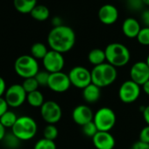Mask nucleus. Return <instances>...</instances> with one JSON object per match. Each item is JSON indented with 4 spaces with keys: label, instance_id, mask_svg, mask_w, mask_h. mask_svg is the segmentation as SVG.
Listing matches in <instances>:
<instances>
[{
    "label": "nucleus",
    "instance_id": "nucleus-1",
    "mask_svg": "<svg viewBox=\"0 0 149 149\" xmlns=\"http://www.w3.org/2000/svg\"><path fill=\"white\" fill-rule=\"evenodd\" d=\"M47 43L51 50L63 54L74 47L76 44V33L68 26L53 27L47 35Z\"/></svg>",
    "mask_w": 149,
    "mask_h": 149
},
{
    "label": "nucleus",
    "instance_id": "nucleus-2",
    "mask_svg": "<svg viewBox=\"0 0 149 149\" xmlns=\"http://www.w3.org/2000/svg\"><path fill=\"white\" fill-rule=\"evenodd\" d=\"M91 72L92 84L99 88H104L111 85L118 77L116 68L108 62L95 66Z\"/></svg>",
    "mask_w": 149,
    "mask_h": 149
},
{
    "label": "nucleus",
    "instance_id": "nucleus-3",
    "mask_svg": "<svg viewBox=\"0 0 149 149\" xmlns=\"http://www.w3.org/2000/svg\"><path fill=\"white\" fill-rule=\"evenodd\" d=\"M104 52L106 61L115 68L125 66L131 59V53L128 47L122 43H110L106 46Z\"/></svg>",
    "mask_w": 149,
    "mask_h": 149
},
{
    "label": "nucleus",
    "instance_id": "nucleus-4",
    "mask_svg": "<svg viewBox=\"0 0 149 149\" xmlns=\"http://www.w3.org/2000/svg\"><path fill=\"white\" fill-rule=\"evenodd\" d=\"M38 125L36 121L29 116L19 117L12 128V132L21 141L32 139L37 133Z\"/></svg>",
    "mask_w": 149,
    "mask_h": 149
},
{
    "label": "nucleus",
    "instance_id": "nucleus-5",
    "mask_svg": "<svg viewBox=\"0 0 149 149\" xmlns=\"http://www.w3.org/2000/svg\"><path fill=\"white\" fill-rule=\"evenodd\" d=\"M14 70L19 77L24 79L34 77L40 71L38 61L32 55H21L15 61Z\"/></svg>",
    "mask_w": 149,
    "mask_h": 149
},
{
    "label": "nucleus",
    "instance_id": "nucleus-6",
    "mask_svg": "<svg viewBox=\"0 0 149 149\" xmlns=\"http://www.w3.org/2000/svg\"><path fill=\"white\" fill-rule=\"evenodd\" d=\"M117 117L110 107H102L94 113L93 122L99 132H110L116 124Z\"/></svg>",
    "mask_w": 149,
    "mask_h": 149
},
{
    "label": "nucleus",
    "instance_id": "nucleus-7",
    "mask_svg": "<svg viewBox=\"0 0 149 149\" xmlns=\"http://www.w3.org/2000/svg\"><path fill=\"white\" fill-rule=\"evenodd\" d=\"M68 77L71 85L77 89L84 90L88 85L92 84L91 81V72L83 66H77L70 69Z\"/></svg>",
    "mask_w": 149,
    "mask_h": 149
},
{
    "label": "nucleus",
    "instance_id": "nucleus-8",
    "mask_svg": "<svg viewBox=\"0 0 149 149\" xmlns=\"http://www.w3.org/2000/svg\"><path fill=\"white\" fill-rule=\"evenodd\" d=\"M140 91V86L130 79L124 82L119 87L118 97L125 104H132L139 97Z\"/></svg>",
    "mask_w": 149,
    "mask_h": 149
},
{
    "label": "nucleus",
    "instance_id": "nucleus-9",
    "mask_svg": "<svg viewBox=\"0 0 149 149\" xmlns=\"http://www.w3.org/2000/svg\"><path fill=\"white\" fill-rule=\"evenodd\" d=\"M40 115L48 125H55L62 117V111L59 104L54 101H46L40 107Z\"/></svg>",
    "mask_w": 149,
    "mask_h": 149
},
{
    "label": "nucleus",
    "instance_id": "nucleus-10",
    "mask_svg": "<svg viewBox=\"0 0 149 149\" xmlns=\"http://www.w3.org/2000/svg\"><path fill=\"white\" fill-rule=\"evenodd\" d=\"M27 93L24 90L22 84H13L10 86L5 94V99L6 100L9 107L18 108L21 106L26 100Z\"/></svg>",
    "mask_w": 149,
    "mask_h": 149
},
{
    "label": "nucleus",
    "instance_id": "nucleus-11",
    "mask_svg": "<svg viewBox=\"0 0 149 149\" xmlns=\"http://www.w3.org/2000/svg\"><path fill=\"white\" fill-rule=\"evenodd\" d=\"M42 61L45 70L50 74L62 71L65 65V60L62 54L54 50H49Z\"/></svg>",
    "mask_w": 149,
    "mask_h": 149
},
{
    "label": "nucleus",
    "instance_id": "nucleus-12",
    "mask_svg": "<svg viewBox=\"0 0 149 149\" xmlns=\"http://www.w3.org/2000/svg\"><path fill=\"white\" fill-rule=\"evenodd\" d=\"M71 86L68 74L64 72H57L50 74L47 87L54 92L63 93L66 92Z\"/></svg>",
    "mask_w": 149,
    "mask_h": 149
},
{
    "label": "nucleus",
    "instance_id": "nucleus-13",
    "mask_svg": "<svg viewBox=\"0 0 149 149\" xmlns=\"http://www.w3.org/2000/svg\"><path fill=\"white\" fill-rule=\"evenodd\" d=\"M130 78L139 86H142L149 80V67L146 61H137L132 66Z\"/></svg>",
    "mask_w": 149,
    "mask_h": 149
},
{
    "label": "nucleus",
    "instance_id": "nucleus-14",
    "mask_svg": "<svg viewBox=\"0 0 149 149\" xmlns=\"http://www.w3.org/2000/svg\"><path fill=\"white\" fill-rule=\"evenodd\" d=\"M94 113L91 107L85 104H80L74 107L72 112V118L74 122L78 125L84 126V125L93 121Z\"/></svg>",
    "mask_w": 149,
    "mask_h": 149
},
{
    "label": "nucleus",
    "instance_id": "nucleus-15",
    "mask_svg": "<svg viewBox=\"0 0 149 149\" xmlns=\"http://www.w3.org/2000/svg\"><path fill=\"white\" fill-rule=\"evenodd\" d=\"M97 15L102 24L111 26L117 22L118 19V11L113 5L106 4L99 8Z\"/></svg>",
    "mask_w": 149,
    "mask_h": 149
},
{
    "label": "nucleus",
    "instance_id": "nucleus-16",
    "mask_svg": "<svg viewBox=\"0 0 149 149\" xmlns=\"http://www.w3.org/2000/svg\"><path fill=\"white\" fill-rule=\"evenodd\" d=\"M92 142L97 149H114L116 140L110 132H97L92 138Z\"/></svg>",
    "mask_w": 149,
    "mask_h": 149
},
{
    "label": "nucleus",
    "instance_id": "nucleus-17",
    "mask_svg": "<svg viewBox=\"0 0 149 149\" xmlns=\"http://www.w3.org/2000/svg\"><path fill=\"white\" fill-rule=\"evenodd\" d=\"M141 26L139 22L134 18H127L122 24V32L124 35L129 39L137 38Z\"/></svg>",
    "mask_w": 149,
    "mask_h": 149
},
{
    "label": "nucleus",
    "instance_id": "nucleus-18",
    "mask_svg": "<svg viewBox=\"0 0 149 149\" xmlns=\"http://www.w3.org/2000/svg\"><path fill=\"white\" fill-rule=\"evenodd\" d=\"M101 97V88L91 84L83 90V97L89 104L97 103Z\"/></svg>",
    "mask_w": 149,
    "mask_h": 149
},
{
    "label": "nucleus",
    "instance_id": "nucleus-19",
    "mask_svg": "<svg viewBox=\"0 0 149 149\" xmlns=\"http://www.w3.org/2000/svg\"><path fill=\"white\" fill-rule=\"evenodd\" d=\"M15 9L22 13L27 14L31 13L33 9L37 6V0H13Z\"/></svg>",
    "mask_w": 149,
    "mask_h": 149
},
{
    "label": "nucleus",
    "instance_id": "nucleus-20",
    "mask_svg": "<svg viewBox=\"0 0 149 149\" xmlns=\"http://www.w3.org/2000/svg\"><path fill=\"white\" fill-rule=\"evenodd\" d=\"M88 60H89V62L92 64L94 67L104 63L106 61L104 50L100 49V48H94L91 50L88 54Z\"/></svg>",
    "mask_w": 149,
    "mask_h": 149
},
{
    "label": "nucleus",
    "instance_id": "nucleus-21",
    "mask_svg": "<svg viewBox=\"0 0 149 149\" xmlns=\"http://www.w3.org/2000/svg\"><path fill=\"white\" fill-rule=\"evenodd\" d=\"M30 15L37 21H45L50 16L49 9L43 5H37L33 11L31 12Z\"/></svg>",
    "mask_w": 149,
    "mask_h": 149
},
{
    "label": "nucleus",
    "instance_id": "nucleus-22",
    "mask_svg": "<svg viewBox=\"0 0 149 149\" xmlns=\"http://www.w3.org/2000/svg\"><path fill=\"white\" fill-rule=\"evenodd\" d=\"M26 101L32 107L34 108H40L45 103L44 96L40 91H35L28 93L26 97Z\"/></svg>",
    "mask_w": 149,
    "mask_h": 149
},
{
    "label": "nucleus",
    "instance_id": "nucleus-23",
    "mask_svg": "<svg viewBox=\"0 0 149 149\" xmlns=\"http://www.w3.org/2000/svg\"><path fill=\"white\" fill-rule=\"evenodd\" d=\"M47 52L46 45L41 42H36L31 47V55L36 60H43Z\"/></svg>",
    "mask_w": 149,
    "mask_h": 149
},
{
    "label": "nucleus",
    "instance_id": "nucleus-24",
    "mask_svg": "<svg viewBox=\"0 0 149 149\" xmlns=\"http://www.w3.org/2000/svg\"><path fill=\"white\" fill-rule=\"evenodd\" d=\"M17 119H18L17 115L13 111L8 110L1 118H0V123H1L6 128H13Z\"/></svg>",
    "mask_w": 149,
    "mask_h": 149
},
{
    "label": "nucleus",
    "instance_id": "nucleus-25",
    "mask_svg": "<svg viewBox=\"0 0 149 149\" xmlns=\"http://www.w3.org/2000/svg\"><path fill=\"white\" fill-rule=\"evenodd\" d=\"M5 144V146H6L8 148L10 149H16L18 148V146H19L20 144V139H19L13 132H9L6 133L4 139L2 140Z\"/></svg>",
    "mask_w": 149,
    "mask_h": 149
},
{
    "label": "nucleus",
    "instance_id": "nucleus-26",
    "mask_svg": "<svg viewBox=\"0 0 149 149\" xmlns=\"http://www.w3.org/2000/svg\"><path fill=\"white\" fill-rule=\"evenodd\" d=\"M58 134H59V131L54 125H47L43 131L44 138L53 141L55 140V139L58 137Z\"/></svg>",
    "mask_w": 149,
    "mask_h": 149
},
{
    "label": "nucleus",
    "instance_id": "nucleus-27",
    "mask_svg": "<svg viewBox=\"0 0 149 149\" xmlns=\"http://www.w3.org/2000/svg\"><path fill=\"white\" fill-rule=\"evenodd\" d=\"M22 86H23L24 90L26 91V92L27 94L31 93L33 91H38V88L40 87L38 82L35 79V77H31V78L25 79L23 84H22Z\"/></svg>",
    "mask_w": 149,
    "mask_h": 149
},
{
    "label": "nucleus",
    "instance_id": "nucleus-28",
    "mask_svg": "<svg viewBox=\"0 0 149 149\" xmlns=\"http://www.w3.org/2000/svg\"><path fill=\"white\" fill-rule=\"evenodd\" d=\"M33 149H57V147L54 141L43 138L35 143Z\"/></svg>",
    "mask_w": 149,
    "mask_h": 149
},
{
    "label": "nucleus",
    "instance_id": "nucleus-29",
    "mask_svg": "<svg viewBox=\"0 0 149 149\" xmlns=\"http://www.w3.org/2000/svg\"><path fill=\"white\" fill-rule=\"evenodd\" d=\"M82 131H83V133H84L85 136H87V137L92 139V138L97 133L98 129H97V127L96 126L95 123H94L93 121H91V122H90V123L84 125V126H82Z\"/></svg>",
    "mask_w": 149,
    "mask_h": 149
},
{
    "label": "nucleus",
    "instance_id": "nucleus-30",
    "mask_svg": "<svg viewBox=\"0 0 149 149\" xmlns=\"http://www.w3.org/2000/svg\"><path fill=\"white\" fill-rule=\"evenodd\" d=\"M49 77H50V73H48L46 70H40L37 74L34 77L36 81L38 82L40 86H43L46 87L48 85V81H49Z\"/></svg>",
    "mask_w": 149,
    "mask_h": 149
},
{
    "label": "nucleus",
    "instance_id": "nucleus-31",
    "mask_svg": "<svg viewBox=\"0 0 149 149\" xmlns=\"http://www.w3.org/2000/svg\"><path fill=\"white\" fill-rule=\"evenodd\" d=\"M136 39L140 45L149 46V27L141 28Z\"/></svg>",
    "mask_w": 149,
    "mask_h": 149
},
{
    "label": "nucleus",
    "instance_id": "nucleus-32",
    "mask_svg": "<svg viewBox=\"0 0 149 149\" xmlns=\"http://www.w3.org/2000/svg\"><path fill=\"white\" fill-rule=\"evenodd\" d=\"M139 138L140 141H143L145 143H148L149 144V125H146L145 127H143L139 132Z\"/></svg>",
    "mask_w": 149,
    "mask_h": 149
},
{
    "label": "nucleus",
    "instance_id": "nucleus-33",
    "mask_svg": "<svg viewBox=\"0 0 149 149\" xmlns=\"http://www.w3.org/2000/svg\"><path fill=\"white\" fill-rule=\"evenodd\" d=\"M128 6L131 9L139 11L143 7L144 4L142 0H128Z\"/></svg>",
    "mask_w": 149,
    "mask_h": 149
},
{
    "label": "nucleus",
    "instance_id": "nucleus-34",
    "mask_svg": "<svg viewBox=\"0 0 149 149\" xmlns=\"http://www.w3.org/2000/svg\"><path fill=\"white\" fill-rule=\"evenodd\" d=\"M8 104L4 97H0V118L8 111Z\"/></svg>",
    "mask_w": 149,
    "mask_h": 149
},
{
    "label": "nucleus",
    "instance_id": "nucleus-35",
    "mask_svg": "<svg viewBox=\"0 0 149 149\" xmlns=\"http://www.w3.org/2000/svg\"><path fill=\"white\" fill-rule=\"evenodd\" d=\"M130 149H149V144L139 140V141L135 142V143L131 146Z\"/></svg>",
    "mask_w": 149,
    "mask_h": 149
},
{
    "label": "nucleus",
    "instance_id": "nucleus-36",
    "mask_svg": "<svg viewBox=\"0 0 149 149\" xmlns=\"http://www.w3.org/2000/svg\"><path fill=\"white\" fill-rule=\"evenodd\" d=\"M141 20L146 27H149V9L145 10L141 13Z\"/></svg>",
    "mask_w": 149,
    "mask_h": 149
},
{
    "label": "nucleus",
    "instance_id": "nucleus-37",
    "mask_svg": "<svg viewBox=\"0 0 149 149\" xmlns=\"http://www.w3.org/2000/svg\"><path fill=\"white\" fill-rule=\"evenodd\" d=\"M6 83L3 77H0V97H2L4 94L6 92Z\"/></svg>",
    "mask_w": 149,
    "mask_h": 149
},
{
    "label": "nucleus",
    "instance_id": "nucleus-38",
    "mask_svg": "<svg viewBox=\"0 0 149 149\" xmlns=\"http://www.w3.org/2000/svg\"><path fill=\"white\" fill-rule=\"evenodd\" d=\"M142 115L145 122L146 123L147 125H149V105L142 108Z\"/></svg>",
    "mask_w": 149,
    "mask_h": 149
},
{
    "label": "nucleus",
    "instance_id": "nucleus-39",
    "mask_svg": "<svg viewBox=\"0 0 149 149\" xmlns=\"http://www.w3.org/2000/svg\"><path fill=\"white\" fill-rule=\"evenodd\" d=\"M6 128L1 123H0V141H2L4 139V138H5L6 134Z\"/></svg>",
    "mask_w": 149,
    "mask_h": 149
},
{
    "label": "nucleus",
    "instance_id": "nucleus-40",
    "mask_svg": "<svg viewBox=\"0 0 149 149\" xmlns=\"http://www.w3.org/2000/svg\"><path fill=\"white\" fill-rule=\"evenodd\" d=\"M52 23L54 25V27L55 26H62V21L60 17H54L52 20Z\"/></svg>",
    "mask_w": 149,
    "mask_h": 149
},
{
    "label": "nucleus",
    "instance_id": "nucleus-41",
    "mask_svg": "<svg viewBox=\"0 0 149 149\" xmlns=\"http://www.w3.org/2000/svg\"><path fill=\"white\" fill-rule=\"evenodd\" d=\"M142 90L145 92V94L149 96V80L142 85Z\"/></svg>",
    "mask_w": 149,
    "mask_h": 149
},
{
    "label": "nucleus",
    "instance_id": "nucleus-42",
    "mask_svg": "<svg viewBox=\"0 0 149 149\" xmlns=\"http://www.w3.org/2000/svg\"><path fill=\"white\" fill-rule=\"evenodd\" d=\"M142 2H143L144 6H149V0H142Z\"/></svg>",
    "mask_w": 149,
    "mask_h": 149
},
{
    "label": "nucleus",
    "instance_id": "nucleus-43",
    "mask_svg": "<svg viewBox=\"0 0 149 149\" xmlns=\"http://www.w3.org/2000/svg\"><path fill=\"white\" fill-rule=\"evenodd\" d=\"M146 64H147V66L149 67V54L147 55V57H146Z\"/></svg>",
    "mask_w": 149,
    "mask_h": 149
}]
</instances>
